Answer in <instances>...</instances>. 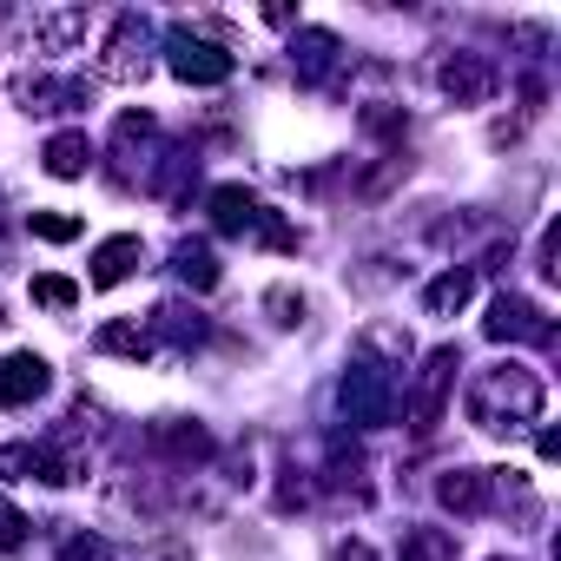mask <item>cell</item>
<instances>
[{
	"mask_svg": "<svg viewBox=\"0 0 561 561\" xmlns=\"http://www.w3.org/2000/svg\"><path fill=\"white\" fill-rule=\"evenodd\" d=\"M541 403H548L541 370H528V364H515V357L469 377V423L489 430V436H508V430L541 423Z\"/></svg>",
	"mask_w": 561,
	"mask_h": 561,
	"instance_id": "cell-1",
	"label": "cell"
},
{
	"mask_svg": "<svg viewBox=\"0 0 561 561\" xmlns=\"http://www.w3.org/2000/svg\"><path fill=\"white\" fill-rule=\"evenodd\" d=\"M337 410H344L351 430H383V423L397 416V377L357 357V364L337 377Z\"/></svg>",
	"mask_w": 561,
	"mask_h": 561,
	"instance_id": "cell-2",
	"label": "cell"
},
{
	"mask_svg": "<svg viewBox=\"0 0 561 561\" xmlns=\"http://www.w3.org/2000/svg\"><path fill=\"white\" fill-rule=\"evenodd\" d=\"M456 370H462V351H456V344H436V351L416 364V383H410V430H416V436H430V430L443 423V410H449V397H456Z\"/></svg>",
	"mask_w": 561,
	"mask_h": 561,
	"instance_id": "cell-3",
	"label": "cell"
},
{
	"mask_svg": "<svg viewBox=\"0 0 561 561\" xmlns=\"http://www.w3.org/2000/svg\"><path fill=\"white\" fill-rule=\"evenodd\" d=\"M152 21L146 14H113L106 41H100V80H146L152 67Z\"/></svg>",
	"mask_w": 561,
	"mask_h": 561,
	"instance_id": "cell-4",
	"label": "cell"
},
{
	"mask_svg": "<svg viewBox=\"0 0 561 561\" xmlns=\"http://www.w3.org/2000/svg\"><path fill=\"white\" fill-rule=\"evenodd\" d=\"M165 67H172V80H185V87H225L238 60H231L218 41L192 34V27H172V34H165Z\"/></svg>",
	"mask_w": 561,
	"mask_h": 561,
	"instance_id": "cell-5",
	"label": "cell"
},
{
	"mask_svg": "<svg viewBox=\"0 0 561 561\" xmlns=\"http://www.w3.org/2000/svg\"><path fill=\"white\" fill-rule=\"evenodd\" d=\"M165 146H159V119L152 113H119L113 119V179L119 185H146V172H152V159H159Z\"/></svg>",
	"mask_w": 561,
	"mask_h": 561,
	"instance_id": "cell-6",
	"label": "cell"
},
{
	"mask_svg": "<svg viewBox=\"0 0 561 561\" xmlns=\"http://www.w3.org/2000/svg\"><path fill=\"white\" fill-rule=\"evenodd\" d=\"M482 331H489V344H554V318L535 305V298H515V291H502L495 305H489V318H482Z\"/></svg>",
	"mask_w": 561,
	"mask_h": 561,
	"instance_id": "cell-7",
	"label": "cell"
},
{
	"mask_svg": "<svg viewBox=\"0 0 561 561\" xmlns=\"http://www.w3.org/2000/svg\"><path fill=\"white\" fill-rule=\"evenodd\" d=\"M436 87H443L456 106H489V100L502 93V67H495L489 54H443Z\"/></svg>",
	"mask_w": 561,
	"mask_h": 561,
	"instance_id": "cell-8",
	"label": "cell"
},
{
	"mask_svg": "<svg viewBox=\"0 0 561 561\" xmlns=\"http://www.w3.org/2000/svg\"><path fill=\"white\" fill-rule=\"evenodd\" d=\"M47 383H54V364H47L41 351H8V357H0V410H27V403H41Z\"/></svg>",
	"mask_w": 561,
	"mask_h": 561,
	"instance_id": "cell-9",
	"label": "cell"
},
{
	"mask_svg": "<svg viewBox=\"0 0 561 561\" xmlns=\"http://www.w3.org/2000/svg\"><path fill=\"white\" fill-rule=\"evenodd\" d=\"M344 60H351V54H344V41H337L331 27H298V34H291V67H298L305 87H331Z\"/></svg>",
	"mask_w": 561,
	"mask_h": 561,
	"instance_id": "cell-10",
	"label": "cell"
},
{
	"mask_svg": "<svg viewBox=\"0 0 561 561\" xmlns=\"http://www.w3.org/2000/svg\"><path fill=\"white\" fill-rule=\"evenodd\" d=\"M14 100L27 113H73V106L93 100V87L87 80H54L47 67H34V73H14Z\"/></svg>",
	"mask_w": 561,
	"mask_h": 561,
	"instance_id": "cell-11",
	"label": "cell"
},
{
	"mask_svg": "<svg viewBox=\"0 0 561 561\" xmlns=\"http://www.w3.org/2000/svg\"><path fill=\"white\" fill-rule=\"evenodd\" d=\"M139 264H146V238H139V231H113V238H100V244H93V271H87V285H93V291H113V285H126Z\"/></svg>",
	"mask_w": 561,
	"mask_h": 561,
	"instance_id": "cell-12",
	"label": "cell"
},
{
	"mask_svg": "<svg viewBox=\"0 0 561 561\" xmlns=\"http://www.w3.org/2000/svg\"><path fill=\"white\" fill-rule=\"evenodd\" d=\"M146 331H152V344H172V351H198V344L211 337V318H205L192 298H165V305L146 318Z\"/></svg>",
	"mask_w": 561,
	"mask_h": 561,
	"instance_id": "cell-13",
	"label": "cell"
},
{
	"mask_svg": "<svg viewBox=\"0 0 561 561\" xmlns=\"http://www.w3.org/2000/svg\"><path fill=\"white\" fill-rule=\"evenodd\" d=\"M152 449L165 456V462H179V469H192V462H211V430L198 423V416H159L152 423Z\"/></svg>",
	"mask_w": 561,
	"mask_h": 561,
	"instance_id": "cell-14",
	"label": "cell"
},
{
	"mask_svg": "<svg viewBox=\"0 0 561 561\" xmlns=\"http://www.w3.org/2000/svg\"><path fill=\"white\" fill-rule=\"evenodd\" d=\"M192 185H198V152H192V146H165V152L152 159V172H146V192L165 198V205H179Z\"/></svg>",
	"mask_w": 561,
	"mask_h": 561,
	"instance_id": "cell-15",
	"label": "cell"
},
{
	"mask_svg": "<svg viewBox=\"0 0 561 561\" xmlns=\"http://www.w3.org/2000/svg\"><path fill=\"white\" fill-rule=\"evenodd\" d=\"M357 357L397 377V370L416 357V344H410V331H403V324H383V318H377V324H364V331H357Z\"/></svg>",
	"mask_w": 561,
	"mask_h": 561,
	"instance_id": "cell-16",
	"label": "cell"
},
{
	"mask_svg": "<svg viewBox=\"0 0 561 561\" xmlns=\"http://www.w3.org/2000/svg\"><path fill=\"white\" fill-rule=\"evenodd\" d=\"M436 502H443L449 515H482V508H489V469H469V462L443 469V476H436Z\"/></svg>",
	"mask_w": 561,
	"mask_h": 561,
	"instance_id": "cell-17",
	"label": "cell"
},
{
	"mask_svg": "<svg viewBox=\"0 0 561 561\" xmlns=\"http://www.w3.org/2000/svg\"><path fill=\"white\" fill-rule=\"evenodd\" d=\"M469 298H476V264H449L443 277H430V285H423V311L430 318H456Z\"/></svg>",
	"mask_w": 561,
	"mask_h": 561,
	"instance_id": "cell-18",
	"label": "cell"
},
{
	"mask_svg": "<svg viewBox=\"0 0 561 561\" xmlns=\"http://www.w3.org/2000/svg\"><path fill=\"white\" fill-rule=\"evenodd\" d=\"M87 41V8H47L34 14V54H67Z\"/></svg>",
	"mask_w": 561,
	"mask_h": 561,
	"instance_id": "cell-19",
	"label": "cell"
},
{
	"mask_svg": "<svg viewBox=\"0 0 561 561\" xmlns=\"http://www.w3.org/2000/svg\"><path fill=\"white\" fill-rule=\"evenodd\" d=\"M93 159H100V152H93V139H87L80 126L54 133V139H47V152H41V165H47L54 179H87V172H93Z\"/></svg>",
	"mask_w": 561,
	"mask_h": 561,
	"instance_id": "cell-20",
	"label": "cell"
},
{
	"mask_svg": "<svg viewBox=\"0 0 561 561\" xmlns=\"http://www.w3.org/2000/svg\"><path fill=\"white\" fill-rule=\"evenodd\" d=\"M205 211H211V231H225V238H244V231L257 225V198H251L244 185H211Z\"/></svg>",
	"mask_w": 561,
	"mask_h": 561,
	"instance_id": "cell-21",
	"label": "cell"
},
{
	"mask_svg": "<svg viewBox=\"0 0 561 561\" xmlns=\"http://www.w3.org/2000/svg\"><path fill=\"white\" fill-rule=\"evenodd\" d=\"M93 351H100V357H133V364H146L159 344H152V331H146L139 318H113V324L93 331Z\"/></svg>",
	"mask_w": 561,
	"mask_h": 561,
	"instance_id": "cell-22",
	"label": "cell"
},
{
	"mask_svg": "<svg viewBox=\"0 0 561 561\" xmlns=\"http://www.w3.org/2000/svg\"><path fill=\"white\" fill-rule=\"evenodd\" d=\"M172 271H179L185 291H211V285H218V251H211L205 238H179V244H172Z\"/></svg>",
	"mask_w": 561,
	"mask_h": 561,
	"instance_id": "cell-23",
	"label": "cell"
},
{
	"mask_svg": "<svg viewBox=\"0 0 561 561\" xmlns=\"http://www.w3.org/2000/svg\"><path fill=\"white\" fill-rule=\"evenodd\" d=\"M489 502L515 508L522 522H535V515H541V495H535V482H528L522 469H489Z\"/></svg>",
	"mask_w": 561,
	"mask_h": 561,
	"instance_id": "cell-24",
	"label": "cell"
},
{
	"mask_svg": "<svg viewBox=\"0 0 561 561\" xmlns=\"http://www.w3.org/2000/svg\"><path fill=\"white\" fill-rule=\"evenodd\" d=\"M462 548H456V535L449 528H430V522H416L410 535H403V548H397V561H456Z\"/></svg>",
	"mask_w": 561,
	"mask_h": 561,
	"instance_id": "cell-25",
	"label": "cell"
},
{
	"mask_svg": "<svg viewBox=\"0 0 561 561\" xmlns=\"http://www.w3.org/2000/svg\"><path fill=\"white\" fill-rule=\"evenodd\" d=\"M264 311H271V324H277V331H298V324H305V311H311V298H305V291H291V285H271V291H264Z\"/></svg>",
	"mask_w": 561,
	"mask_h": 561,
	"instance_id": "cell-26",
	"label": "cell"
},
{
	"mask_svg": "<svg viewBox=\"0 0 561 561\" xmlns=\"http://www.w3.org/2000/svg\"><path fill=\"white\" fill-rule=\"evenodd\" d=\"M27 291H34V305H47V311H73V305H80V285H73V277H60V271H41Z\"/></svg>",
	"mask_w": 561,
	"mask_h": 561,
	"instance_id": "cell-27",
	"label": "cell"
},
{
	"mask_svg": "<svg viewBox=\"0 0 561 561\" xmlns=\"http://www.w3.org/2000/svg\"><path fill=\"white\" fill-rule=\"evenodd\" d=\"M27 231H34L41 244H73V238H80L87 225H80L73 211H34V218H27Z\"/></svg>",
	"mask_w": 561,
	"mask_h": 561,
	"instance_id": "cell-28",
	"label": "cell"
},
{
	"mask_svg": "<svg viewBox=\"0 0 561 561\" xmlns=\"http://www.w3.org/2000/svg\"><path fill=\"white\" fill-rule=\"evenodd\" d=\"M251 238H264L271 251H305V231H298V225H285V218H271V211H257Z\"/></svg>",
	"mask_w": 561,
	"mask_h": 561,
	"instance_id": "cell-29",
	"label": "cell"
},
{
	"mask_svg": "<svg viewBox=\"0 0 561 561\" xmlns=\"http://www.w3.org/2000/svg\"><path fill=\"white\" fill-rule=\"evenodd\" d=\"M34 462H41V449H34V443H0V482L34 476Z\"/></svg>",
	"mask_w": 561,
	"mask_h": 561,
	"instance_id": "cell-30",
	"label": "cell"
},
{
	"mask_svg": "<svg viewBox=\"0 0 561 561\" xmlns=\"http://www.w3.org/2000/svg\"><path fill=\"white\" fill-rule=\"evenodd\" d=\"M27 535H34V522H27V515L8 502V495H0V548L14 554V548H27Z\"/></svg>",
	"mask_w": 561,
	"mask_h": 561,
	"instance_id": "cell-31",
	"label": "cell"
},
{
	"mask_svg": "<svg viewBox=\"0 0 561 561\" xmlns=\"http://www.w3.org/2000/svg\"><path fill=\"white\" fill-rule=\"evenodd\" d=\"M324 482H331V489H364V456L337 443V456H331V476H324Z\"/></svg>",
	"mask_w": 561,
	"mask_h": 561,
	"instance_id": "cell-32",
	"label": "cell"
},
{
	"mask_svg": "<svg viewBox=\"0 0 561 561\" xmlns=\"http://www.w3.org/2000/svg\"><path fill=\"white\" fill-rule=\"evenodd\" d=\"M60 561H106V548H100V535H87V528H73V535L60 541Z\"/></svg>",
	"mask_w": 561,
	"mask_h": 561,
	"instance_id": "cell-33",
	"label": "cell"
},
{
	"mask_svg": "<svg viewBox=\"0 0 561 561\" xmlns=\"http://www.w3.org/2000/svg\"><path fill=\"white\" fill-rule=\"evenodd\" d=\"M311 502V482H305V469H285V482H277V508H305Z\"/></svg>",
	"mask_w": 561,
	"mask_h": 561,
	"instance_id": "cell-34",
	"label": "cell"
},
{
	"mask_svg": "<svg viewBox=\"0 0 561 561\" xmlns=\"http://www.w3.org/2000/svg\"><path fill=\"white\" fill-rule=\"evenodd\" d=\"M403 126H410V119H403V113H390V106H370V113H364V133H377V139H397Z\"/></svg>",
	"mask_w": 561,
	"mask_h": 561,
	"instance_id": "cell-35",
	"label": "cell"
},
{
	"mask_svg": "<svg viewBox=\"0 0 561 561\" xmlns=\"http://www.w3.org/2000/svg\"><path fill=\"white\" fill-rule=\"evenodd\" d=\"M324 561H377V554H370V541H337Z\"/></svg>",
	"mask_w": 561,
	"mask_h": 561,
	"instance_id": "cell-36",
	"label": "cell"
},
{
	"mask_svg": "<svg viewBox=\"0 0 561 561\" xmlns=\"http://www.w3.org/2000/svg\"><path fill=\"white\" fill-rule=\"evenodd\" d=\"M139 561H192V548H185V541H159V548H146Z\"/></svg>",
	"mask_w": 561,
	"mask_h": 561,
	"instance_id": "cell-37",
	"label": "cell"
},
{
	"mask_svg": "<svg viewBox=\"0 0 561 561\" xmlns=\"http://www.w3.org/2000/svg\"><path fill=\"white\" fill-rule=\"evenodd\" d=\"M495 561H508V554H495Z\"/></svg>",
	"mask_w": 561,
	"mask_h": 561,
	"instance_id": "cell-38",
	"label": "cell"
}]
</instances>
